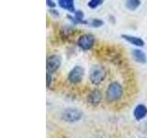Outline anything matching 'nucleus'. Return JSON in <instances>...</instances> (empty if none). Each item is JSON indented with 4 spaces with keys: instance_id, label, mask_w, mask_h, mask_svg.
<instances>
[{
    "instance_id": "423d86ee",
    "label": "nucleus",
    "mask_w": 147,
    "mask_h": 138,
    "mask_svg": "<svg viewBox=\"0 0 147 138\" xmlns=\"http://www.w3.org/2000/svg\"><path fill=\"white\" fill-rule=\"evenodd\" d=\"M62 59L57 54H52L48 56L47 63H46V68H47V72L50 74H53L56 72L61 66Z\"/></svg>"
},
{
    "instance_id": "f03ea898",
    "label": "nucleus",
    "mask_w": 147,
    "mask_h": 138,
    "mask_svg": "<svg viewBox=\"0 0 147 138\" xmlns=\"http://www.w3.org/2000/svg\"><path fill=\"white\" fill-rule=\"evenodd\" d=\"M107 76V71L102 66H94L89 73V79L93 85H99Z\"/></svg>"
},
{
    "instance_id": "a211bd4d",
    "label": "nucleus",
    "mask_w": 147,
    "mask_h": 138,
    "mask_svg": "<svg viewBox=\"0 0 147 138\" xmlns=\"http://www.w3.org/2000/svg\"><path fill=\"white\" fill-rule=\"evenodd\" d=\"M49 11H50V13L52 14V15H53L54 17H59V15H60L59 12H58L55 8H50V10H49Z\"/></svg>"
},
{
    "instance_id": "dca6fc26",
    "label": "nucleus",
    "mask_w": 147,
    "mask_h": 138,
    "mask_svg": "<svg viewBox=\"0 0 147 138\" xmlns=\"http://www.w3.org/2000/svg\"><path fill=\"white\" fill-rule=\"evenodd\" d=\"M53 82V76H52V74H50L47 72V75H46V86L47 87H50L51 84Z\"/></svg>"
},
{
    "instance_id": "39448f33",
    "label": "nucleus",
    "mask_w": 147,
    "mask_h": 138,
    "mask_svg": "<svg viewBox=\"0 0 147 138\" xmlns=\"http://www.w3.org/2000/svg\"><path fill=\"white\" fill-rule=\"evenodd\" d=\"M85 75L84 68L80 66H76L74 67L68 74V81L72 84H78L83 80Z\"/></svg>"
},
{
    "instance_id": "4468645a",
    "label": "nucleus",
    "mask_w": 147,
    "mask_h": 138,
    "mask_svg": "<svg viewBox=\"0 0 147 138\" xmlns=\"http://www.w3.org/2000/svg\"><path fill=\"white\" fill-rule=\"evenodd\" d=\"M102 4H103V0H89V2L87 3V6L91 9H96Z\"/></svg>"
},
{
    "instance_id": "7ed1b4c3",
    "label": "nucleus",
    "mask_w": 147,
    "mask_h": 138,
    "mask_svg": "<svg viewBox=\"0 0 147 138\" xmlns=\"http://www.w3.org/2000/svg\"><path fill=\"white\" fill-rule=\"evenodd\" d=\"M95 37L94 35L86 33L81 35L77 40V45L83 51H89L94 47L95 45Z\"/></svg>"
},
{
    "instance_id": "f3484780",
    "label": "nucleus",
    "mask_w": 147,
    "mask_h": 138,
    "mask_svg": "<svg viewBox=\"0 0 147 138\" xmlns=\"http://www.w3.org/2000/svg\"><path fill=\"white\" fill-rule=\"evenodd\" d=\"M46 5L49 8H55V7H56V4L53 0H46Z\"/></svg>"
},
{
    "instance_id": "6e6552de",
    "label": "nucleus",
    "mask_w": 147,
    "mask_h": 138,
    "mask_svg": "<svg viewBox=\"0 0 147 138\" xmlns=\"http://www.w3.org/2000/svg\"><path fill=\"white\" fill-rule=\"evenodd\" d=\"M121 38L123 40H125L126 41H128L129 43H131V45L136 46L137 48H141L144 46V41L142 38H140V37L132 36L129 34H121Z\"/></svg>"
},
{
    "instance_id": "f257e3e1",
    "label": "nucleus",
    "mask_w": 147,
    "mask_h": 138,
    "mask_svg": "<svg viewBox=\"0 0 147 138\" xmlns=\"http://www.w3.org/2000/svg\"><path fill=\"white\" fill-rule=\"evenodd\" d=\"M123 96V87L119 82H112L109 85L107 91H106V97L107 99L110 102L119 100Z\"/></svg>"
},
{
    "instance_id": "2eb2a0df",
    "label": "nucleus",
    "mask_w": 147,
    "mask_h": 138,
    "mask_svg": "<svg viewBox=\"0 0 147 138\" xmlns=\"http://www.w3.org/2000/svg\"><path fill=\"white\" fill-rule=\"evenodd\" d=\"M88 24L94 28H99L104 24V22H103V20H99V18H93V20L88 21Z\"/></svg>"
},
{
    "instance_id": "9d476101",
    "label": "nucleus",
    "mask_w": 147,
    "mask_h": 138,
    "mask_svg": "<svg viewBox=\"0 0 147 138\" xmlns=\"http://www.w3.org/2000/svg\"><path fill=\"white\" fill-rule=\"evenodd\" d=\"M131 56L135 62L140 63V64H144L147 61L145 53L142 50H141L140 48L133 49L131 51Z\"/></svg>"
},
{
    "instance_id": "20e7f679",
    "label": "nucleus",
    "mask_w": 147,
    "mask_h": 138,
    "mask_svg": "<svg viewBox=\"0 0 147 138\" xmlns=\"http://www.w3.org/2000/svg\"><path fill=\"white\" fill-rule=\"evenodd\" d=\"M83 114L79 110L77 109H73L69 108L66 109L65 110H63V112L62 113V119L64 122H76L80 121L82 119Z\"/></svg>"
},
{
    "instance_id": "1a4fd4ad",
    "label": "nucleus",
    "mask_w": 147,
    "mask_h": 138,
    "mask_svg": "<svg viewBox=\"0 0 147 138\" xmlns=\"http://www.w3.org/2000/svg\"><path fill=\"white\" fill-rule=\"evenodd\" d=\"M101 99H102V94L98 89L92 90L87 96V101L92 106H98L101 102Z\"/></svg>"
},
{
    "instance_id": "ddd939ff",
    "label": "nucleus",
    "mask_w": 147,
    "mask_h": 138,
    "mask_svg": "<svg viewBox=\"0 0 147 138\" xmlns=\"http://www.w3.org/2000/svg\"><path fill=\"white\" fill-rule=\"evenodd\" d=\"M141 0H126L125 2V7L129 9V10H136V9L141 6Z\"/></svg>"
},
{
    "instance_id": "f8f14e48",
    "label": "nucleus",
    "mask_w": 147,
    "mask_h": 138,
    "mask_svg": "<svg viewBox=\"0 0 147 138\" xmlns=\"http://www.w3.org/2000/svg\"><path fill=\"white\" fill-rule=\"evenodd\" d=\"M58 5L60 7L65 9V10L71 13H75L76 11V6L74 0H58Z\"/></svg>"
},
{
    "instance_id": "9b49d317",
    "label": "nucleus",
    "mask_w": 147,
    "mask_h": 138,
    "mask_svg": "<svg viewBox=\"0 0 147 138\" xmlns=\"http://www.w3.org/2000/svg\"><path fill=\"white\" fill-rule=\"evenodd\" d=\"M133 115H134V117L137 121H141V120L145 118V116L147 115L146 106H144V104L137 105L134 109V110H133Z\"/></svg>"
},
{
    "instance_id": "0eeeda50",
    "label": "nucleus",
    "mask_w": 147,
    "mask_h": 138,
    "mask_svg": "<svg viewBox=\"0 0 147 138\" xmlns=\"http://www.w3.org/2000/svg\"><path fill=\"white\" fill-rule=\"evenodd\" d=\"M68 18L74 24H84V25L88 24V21L85 20V14L82 10H76L74 15L68 16Z\"/></svg>"
}]
</instances>
